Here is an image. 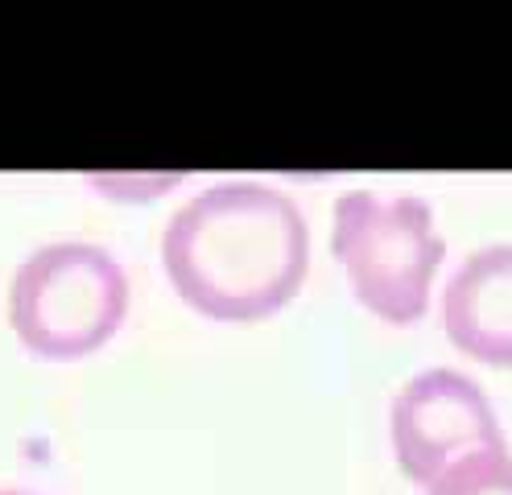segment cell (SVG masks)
I'll return each instance as SVG.
<instances>
[{
    "mask_svg": "<svg viewBox=\"0 0 512 495\" xmlns=\"http://www.w3.org/2000/svg\"><path fill=\"white\" fill-rule=\"evenodd\" d=\"M174 293L215 322H261L298 297L310 269L306 215L265 182H219L186 198L162 231Z\"/></svg>",
    "mask_w": 512,
    "mask_h": 495,
    "instance_id": "1",
    "label": "cell"
},
{
    "mask_svg": "<svg viewBox=\"0 0 512 495\" xmlns=\"http://www.w3.org/2000/svg\"><path fill=\"white\" fill-rule=\"evenodd\" d=\"M331 252L368 314L389 326H413L430 310L446 244L422 194L347 190L335 203Z\"/></svg>",
    "mask_w": 512,
    "mask_h": 495,
    "instance_id": "2",
    "label": "cell"
},
{
    "mask_svg": "<svg viewBox=\"0 0 512 495\" xmlns=\"http://www.w3.org/2000/svg\"><path fill=\"white\" fill-rule=\"evenodd\" d=\"M128 314V277L100 244H46L29 252L9 285V322L25 351L83 359L100 351Z\"/></svg>",
    "mask_w": 512,
    "mask_h": 495,
    "instance_id": "3",
    "label": "cell"
},
{
    "mask_svg": "<svg viewBox=\"0 0 512 495\" xmlns=\"http://www.w3.org/2000/svg\"><path fill=\"white\" fill-rule=\"evenodd\" d=\"M389 438L405 479L422 487L463 454L508 450L484 388L455 368H430L401 384L389 405Z\"/></svg>",
    "mask_w": 512,
    "mask_h": 495,
    "instance_id": "4",
    "label": "cell"
},
{
    "mask_svg": "<svg viewBox=\"0 0 512 495\" xmlns=\"http://www.w3.org/2000/svg\"><path fill=\"white\" fill-rule=\"evenodd\" d=\"M442 326L455 351L512 368V244L471 252L442 289Z\"/></svg>",
    "mask_w": 512,
    "mask_h": 495,
    "instance_id": "5",
    "label": "cell"
},
{
    "mask_svg": "<svg viewBox=\"0 0 512 495\" xmlns=\"http://www.w3.org/2000/svg\"><path fill=\"white\" fill-rule=\"evenodd\" d=\"M430 495H512V454L508 450H475L446 467Z\"/></svg>",
    "mask_w": 512,
    "mask_h": 495,
    "instance_id": "6",
    "label": "cell"
},
{
    "mask_svg": "<svg viewBox=\"0 0 512 495\" xmlns=\"http://www.w3.org/2000/svg\"><path fill=\"white\" fill-rule=\"evenodd\" d=\"M0 495H34V491H17V487H9V491H0Z\"/></svg>",
    "mask_w": 512,
    "mask_h": 495,
    "instance_id": "7",
    "label": "cell"
}]
</instances>
